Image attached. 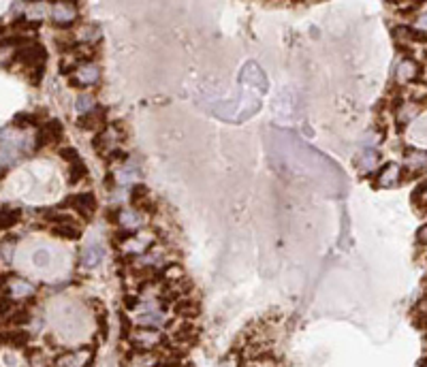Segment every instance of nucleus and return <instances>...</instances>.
Instances as JSON below:
<instances>
[{"label": "nucleus", "instance_id": "1", "mask_svg": "<svg viewBox=\"0 0 427 367\" xmlns=\"http://www.w3.org/2000/svg\"><path fill=\"white\" fill-rule=\"evenodd\" d=\"M13 60H20L28 66H39V64H45L47 60V49L43 47L41 43H28L24 47H20L15 51V58Z\"/></svg>", "mask_w": 427, "mask_h": 367}, {"label": "nucleus", "instance_id": "2", "mask_svg": "<svg viewBox=\"0 0 427 367\" xmlns=\"http://www.w3.org/2000/svg\"><path fill=\"white\" fill-rule=\"evenodd\" d=\"M66 205H70L75 211H79L81 218L90 220V218H92V214H94V209H96V199H94V194H90V192L70 194L68 199L62 203V207H66Z\"/></svg>", "mask_w": 427, "mask_h": 367}, {"label": "nucleus", "instance_id": "3", "mask_svg": "<svg viewBox=\"0 0 427 367\" xmlns=\"http://www.w3.org/2000/svg\"><path fill=\"white\" fill-rule=\"evenodd\" d=\"M64 135V126L60 120H47V124L37 133V148H45L49 143H60Z\"/></svg>", "mask_w": 427, "mask_h": 367}, {"label": "nucleus", "instance_id": "4", "mask_svg": "<svg viewBox=\"0 0 427 367\" xmlns=\"http://www.w3.org/2000/svg\"><path fill=\"white\" fill-rule=\"evenodd\" d=\"M131 342L137 350H154L163 342V337L158 331H152V329H139L135 331V335H131Z\"/></svg>", "mask_w": 427, "mask_h": 367}, {"label": "nucleus", "instance_id": "5", "mask_svg": "<svg viewBox=\"0 0 427 367\" xmlns=\"http://www.w3.org/2000/svg\"><path fill=\"white\" fill-rule=\"evenodd\" d=\"M103 256H105V250H103V246L92 244V246H88V248H85V250L81 252V259H79V263H81L83 267H88V269H92V267L101 265Z\"/></svg>", "mask_w": 427, "mask_h": 367}, {"label": "nucleus", "instance_id": "6", "mask_svg": "<svg viewBox=\"0 0 427 367\" xmlns=\"http://www.w3.org/2000/svg\"><path fill=\"white\" fill-rule=\"evenodd\" d=\"M41 118H45V109H39L37 114H17L13 118V129H26V126H39L41 124Z\"/></svg>", "mask_w": 427, "mask_h": 367}, {"label": "nucleus", "instance_id": "7", "mask_svg": "<svg viewBox=\"0 0 427 367\" xmlns=\"http://www.w3.org/2000/svg\"><path fill=\"white\" fill-rule=\"evenodd\" d=\"M378 179H380V186H384V188H389V186H395V183L402 179V171H400V167H397V164H393V162L384 164V169L380 171Z\"/></svg>", "mask_w": 427, "mask_h": 367}, {"label": "nucleus", "instance_id": "8", "mask_svg": "<svg viewBox=\"0 0 427 367\" xmlns=\"http://www.w3.org/2000/svg\"><path fill=\"white\" fill-rule=\"evenodd\" d=\"M103 120H105V109H96V114H85V116L77 118L75 124L81 131H94Z\"/></svg>", "mask_w": 427, "mask_h": 367}, {"label": "nucleus", "instance_id": "9", "mask_svg": "<svg viewBox=\"0 0 427 367\" xmlns=\"http://www.w3.org/2000/svg\"><path fill=\"white\" fill-rule=\"evenodd\" d=\"M120 222L128 231H135L137 227L144 224V214H141L139 209H124V211H120Z\"/></svg>", "mask_w": 427, "mask_h": 367}, {"label": "nucleus", "instance_id": "10", "mask_svg": "<svg viewBox=\"0 0 427 367\" xmlns=\"http://www.w3.org/2000/svg\"><path fill=\"white\" fill-rule=\"evenodd\" d=\"M51 235L60 237V239H68V242H75V239L81 237V231L75 227V224H54Z\"/></svg>", "mask_w": 427, "mask_h": 367}, {"label": "nucleus", "instance_id": "11", "mask_svg": "<svg viewBox=\"0 0 427 367\" xmlns=\"http://www.w3.org/2000/svg\"><path fill=\"white\" fill-rule=\"evenodd\" d=\"M77 83H94V81H98V66L96 64H83L81 68H79V73H77Z\"/></svg>", "mask_w": 427, "mask_h": 367}, {"label": "nucleus", "instance_id": "12", "mask_svg": "<svg viewBox=\"0 0 427 367\" xmlns=\"http://www.w3.org/2000/svg\"><path fill=\"white\" fill-rule=\"evenodd\" d=\"M83 177H88V167H85V162L77 160V162L70 164V169H68V183H77Z\"/></svg>", "mask_w": 427, "mask_h": 367}, {"label": "nucleus", "instance_id": "13", "mask_svg": "<svg viewBox=\"0 0 427 367\" xmlns=\"http://www.w3.org/2000/svg\"><path fill=\"white\" fill-rule=\"evenodd\" d=\"M5 340L13 348H26L28 340H30V335H28L26 331H9V333H5Z\"/></svg>", "mask_w": 427, "mask_h": 367}, {"label": "nucleus", "instance_id": "14", "mask_svg": "<svg viewBox=\"0 0 427 367\" xmlns=\"http://www.w3.org/2000/svg\"><path fill=\"white\" fill-rule=\"evenodd\" d=\"M137 322L146 324V327H161V324H165V316H163V312H154V309H150L148 314L137 316Z\"/></svg>", "mask_w": 427, "mask_h": 367}, {"label": "nucleus", "instance_id": "15", "mask_svg": "<svg viewBox=\"0 0 427 367\" xmlns=\"http://www.w3.org/2000/svg\"><path fill=\"white\" fill-rule=\"evenodd\" d=\"M397 75H400V79H415L419 75V66L412 60H402L400 68H397Z\"/></svg>", "mask_w": 427, "mask_h": 367}, {"label": "nucleus", "instance_id": "16", "mask_svg": "<svg viewBox=\"0 0 427 367\" xmlns=\"http://www.w3.org/2000/svg\"><path fill=\"white\" fill-rule=\"evenodd\" d=\"M146 199H148V188H146V183H135V186L131 188V203H133L135 207H139Z\"/></svg>", "mask_w": 427, "mask_h": 367}, {"label": "nucleus", "instance_id": "17", "mask_svg": "<svg viewBox=\"0 0 427 367\" xmlns=\"http://www.w3.org/2000/svg\"><path fill=\"white\" fill-rule=\"evenodd\" d=\"M94 109V98L90 94H79L77 96V111L79 114H90V111Z\"/></svg>", "mask_w": 427, "mask_h": 367}, {"label": "nucleus", "instance_id": "18", "mask_svg": "<svg viewBox=\"0 0 427 367\" xmlns=\"http://www.w3.org/2000/svg\"><path fill=\"white\" fill-rule=\"evenodd\" d=\"M58 154H60V158H62V160H66V162H70V164L77 162V160H81L77 148H73V145H64V148H60Z\"/></svg>", "mask_w": 427, "mask_h": 367}, {"label": "nucleus", "instance_id": "19", "mask_svg": "<svg viewBox=\"0 0 427 367\" xmlns=\"http://www.w3.org/2000/svg\"><path fill=\"white\" fill-rule=\"evenodd\" d=\"M7 322L9 324H26V322H30V314H28V309H20V312H15Z\"/></svg>", "mask_w": 427, "mask_h": 367}, {"label": "nucleus", "instance_id": "20", "mask_svg": "<svg viewBox=\"0 0 427 367\" xmlns=\"http://www.w3.org/2000/svg\"><path fill=\"white\" fill-rule=\"evenodd\" d=\"M43 75H45V64H39V66L34 68V73L30 75V77H32V79H30V83H32V86H39V83H41V77H43Z\"/></svg>", "mask_w": 427, "mask_h": 367}, {"label": "nucleus", "instance_id": "21", "mask_svg": "<svg viewBox=\"0 0 427 367\" xmlns=\"http://www.w3.org/2000/svg\"><path fill=\"white\" fill-rule=\"evenodd\" d=\"M34 263H37L39 267H45V265L49 263V254H47L45 250H39V252L34 254Z\"/></svg>", "mask_w": 427, "mask_h": 367}, {"label": "nucleus", "instance_id": "22", "mask_svg": "<svg viewBox=\"0 0 427 367\" xmlns=\"http://www.w3.org/2000/svg\"><path fill=\"white\" fill-rule=\"evenodd\" d=\"M3 259L7 261V263H11V259H13V246L11 244H3Z\"/></svg>", "mask_w": 427, "mask_h": 367}, {"label": "nucleus", "instance_id": "23", "mask_svg": "<svg viewBox=\"0 0 427 367\" xmlns=\"http://www.w3.org/2000/svg\"><path fill=\"white\" fill-rule=\"evenodd\" d=\"M417 239L421 244H425L427 246V224H423V227L419 229V233H417Z\"/></svg>", "mask_w": 427, "mask_h": 367}, {"label": "nucleus", "instance_id": "24", "mask_svg": "<svg viewBox=\"0 0 427 367\" xmlns=\"http://www.w3.org/2000/svg\"><path fill=\"white\" fill-rule=\"evenodd\" d=\"M13 292H15V295H26V292H32V288L28 286V284H15Z\"/></svg>", "mask_w": 427, "mask_h": 367}, {"label": "nucleus", "instance_id": "25", "mask_svg": "<svg viewBox=\"0 0 427 367\" xmlns=\"http://www.w3.org/2000/svg\"><path fill=\"white\" fill-rule=\"evenodd\" d=\"M85 39L92 41V43H94V39H101V30H98V28H90L88 34H85Z\"/></svg>", "mask_w": 427, "mask_h": 367}, {"label": "nucleus", "instance_id": "26", "mask_svg": "<svg viewBox=\"0 0 427 367\" xmlns=\"http://www.w3.org/2000/svg\"><path fill=\"white\" fill-rule=\"evenodd\" d=\"M137 303H139V299H135V297H124V305H126L128 309H133Z\"/></svg>", "mask_w": 427, "mask_h": 367}, {"label": "nucleus", "instance_id": "27", "mask_svg": "<svg viewBox=\"0 0 427 367\" xmlns=\"http://www.w3.org/2000/svg\"><path fill=\"white\" fill-rule=\"evenodd\" d=\"M419 26H421V28H427V15H425V17H421V20H419Z\"/></svg>", "mask_w": 427, "mask_h": 367}, {"label": "nucleus", "instance_id": "28", "mask_svg": "<svg viewBox=\"0 0 427 367\" xmlns=\"http://www.w3.org/2000/svg\"><path fill=\"white\" fill-rule=\"evenodd\" d=\"M3 32H7V26H0V34H3Z\"/></svg>", "mask_w": 427, "mask_h": 367}]
</instances>
